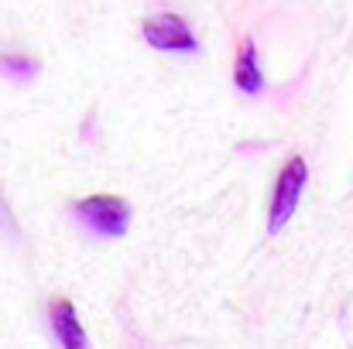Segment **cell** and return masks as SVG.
<instances>
[{"label": "cell", "mask_w": 353, "mask_h": 349, "mask_svg": "<svg viewBox=\"0 0 353 349\" xmlns=\"http://www.w3.org/2000/svg\"><path fill=\"white\" fill-rule=\"evenodd\" d=\"M305 182H309V165H305V158H299V154L288 158L285 168H281V175H278L274 199H271V213H268V233H271V236L285 230V223L295 216Z\"/></svg>", "instance_id": "obj_1"}, {"label": "cell", "mask_w": 353, "mask_h": 349, "mask_svg": "<svg viewBox=\"0 0 353 349\" xmlns=\"http://www.w3.org/2000/svg\"><path fill=\"white\" fill-rule=\"evenodd\" d=\"M72 213L100 236H123L130 226V206L120 195H90L76 202Z\"/></svg>", "instance_id": "obj_2"}, {"label": "cell", "mask_w": 353, "mask_h": 349, "mask_svg": "<svg viewBox=\"0 0 353 349\" xmlns=\"http://www.w3.org/2000/svg\"><path fill=\"white\" fill-rule=\"evenodd\" d=\"M144 41L158 52H175V55H196L199 52L192 28L175 14H161V17L144 21Z\"/></svg>", "instance_id": "obj_3"}, {"label": "cell", "mask_w": 353, "mask_h": 349, "mask_svg": "<svg viewBox=\"0 0 353 349\" xmlns=\"http://www.w3.org/2000/svg\"><path fill=\"white\" fill-rule=\"evenodd\" d=\"M234 83L240 93L247 96H257L264 89V72H261V62H257V45L247 38L240 45V55H236V65H234Z\"/></svg>", "instance_id": "obj_4"}, {"label": "cell", "mask_w": 353, "mask_h": 349, "mask_svg": "<svg viewBox=\"0 0 353 349\" xmlns=\"http://www.w3.org/2000/svg\"><path fill=\"white\" fill-rule=\"evenodd\" d=\"M52 329H55V336H59V343L65 349H86V332H83V326H79V319H76V308H72V302H55L52 305Z\"/></svg>", "instance_id": "obj_5"}, {"label": "cell", "mask_w": 353, "mask_h": 349, "mask_svg": "<svg viewBox=\"0 0 353 349\" xmlns=\"http://www.w3.org/2000/svg\"><path fill=\"white\" fill-rule=\"evenodd\" d=\"M0 65L7 69V72H14V76H34V62L31 59H17V55H7V59H0Z\"/></svg>", "instance_id": "obj_6"}]
</instances>
